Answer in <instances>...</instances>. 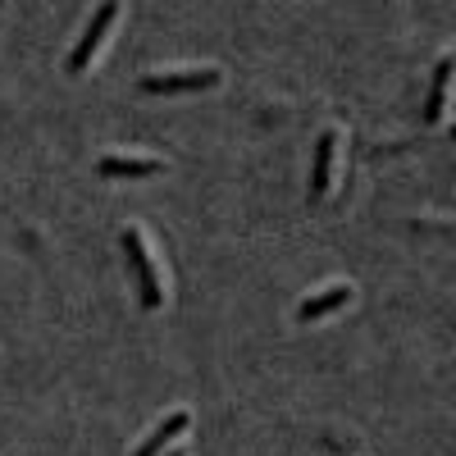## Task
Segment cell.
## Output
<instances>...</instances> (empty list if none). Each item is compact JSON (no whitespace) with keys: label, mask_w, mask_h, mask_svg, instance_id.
Masks as SVG:
<instances>
[{"label":"cell","mask_w":456,"mask_h":456,"mask_svg":"<svg viewBox=\"0 0 456 456\" xmlns=\"http://www.w3.org/2000/svg\"><path fill=\"white\" fill-rule=\"evenodd\" d=\"M124 251H128V265H133L142 306H146V311H160L165 297H169V274H165L160 251H156V242H151V233H146L142 224H128V228H124Z\"/></svg>","instance_id":"6da1fadb"},{"label":"cell","mask_w":456,"mask_h":456,"mask_svg":"<svg viewBox=\"0 0 456 456\" xmlns=\"http://www.w3.org/2000/svg\"><path fill=\"white\" fill-rule=\"evenodd\" d=\"M119 19H124V0H101V5L92 10V19L83 23V32L73 37V46H69V60H64V69H69V73H87V69L96 64V55L105 51L110 32L119 28Z\"/></svg>","instance_id":"7a4b0ae2"},{"label":"cell","mask_w":456,"mask_h":456,"mask_svg":"<svg viewBox=\"0 0 456 456\" xmlns=\"http://www.w3.org/2000/svg\"><path fill=\"white\" fill-rule=\"evenodd\" d=\"M224 78L219 64H174V69H151L142 73V92L146 96H183V92H206Z\"/></svg>","instance_id":"3957f363"},{"label":"cell","mask_w":456,"mask_h":456,"mask_svg":"<svg viewBox=\"0 0 456 456\" xmlns=\"http://www.w3.org/2000/svg\"><path fill=\"white\" fill-rule=\"evenodd\" d=\"M342 142H347V128L329 124L315 137V156H311V187H306V201L320 206L329 201V192L338 187V169H342Z\"/></svg>","instance_id":"277c9868"},{"label":"cell","mask_w":456,"mask_h":456,"mask_svg":"<svg viewBox=\"0 0 456 456\" xmlns=\"http://www.w3.org/2000/svg\"><path fill=\"white\" fill-rule=\"evenodd\" d=\"M169 165L160 156H137V151H110V156L96 160V174L101 178H156Z\"/></svg>","instance_id":"5b68a950"},{"label":"cell","mask_w":456,"mask_h":456,"mask_svg":"<svg viewBox=\"0 0 456 456\" xmlns=\"http://www.w3.org/2000/svg\"><path fill=\"white\" fill-rule=\"evenodd\" d=\"M352 297H356V283L338 279V283H329V288H320V292H311L306 301H301V306H297V320H301V324H311V320L338 315L342 306H352Z\"/></svg>","instance_id":"8992f818"},{"label":"cell","mask_w":456,"mask_h":456,"mask_svg":"<svg viewBox=\"0 0 456 456\" xmlns=\"http://www.w3.org/2000/svg\"><path fill=\"white\" fill-rule=\"evenodd\" d=\"M187 429H192V411H169L165 420L142 438V447H137L133 456H165L174 443H183V438H187Z\"/></svg>","instance_id":"52a82bcc"},{"label":"cell","mask_w":456,"mask_h":456,"mask_svg":"<svg viewBox=\"0 0 456 456\" xmlns=\"http://www.w3.org/2000/svg\"><path fill=\"white\" fill-rule=\"evenodd\" d=\"M452 87H456V55H443L434 64L429 78V96H425V124H438L443 114L452 110Z\"/></svg>","instance_id":"ba28073f"},{"label":"cell","mask_w":456,"mask_h":456,"mask_svg":"<svg viewBox=\"0 0 456 456\" xmlns=\"http://www.w3.org/2000/svg\"><path fill=\"white\" fill-rule=\"evenodd\" d=\"M165 456H192V452H187V447H183V443H174V447H169V452H165Z\"/></svg>","instance_id":"9c48e42d"}]
</instances>
